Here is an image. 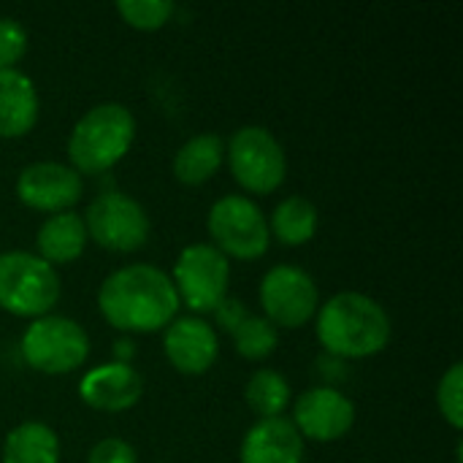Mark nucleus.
<instances>
[{
	"label": "nucleus",
	"instance_id": "obj_19",
	"mask_svg": "<svg viewBox=\"0 0 463 463\" xmlns=\"http://www.w3.org/2000/svg\"><path fill=\"white\" fill-rule=\"evenodd\" d=\"M3 463H60V439L46 423H22L3 442Z\"/></svg>",
	"mask_w": 463,
	"mask_h": 463
},
{
	"label": "nucleus",
	"instance_id": "obj_5",
	"mask_svg": "<svg viewBox=\"0 0 463 463\" xmlns=\"http://www.w3.org/2000/svg\"><path fill=\"white\" fill-rule=\"evenodd\" d=\"M228 165L233 179L255 195L274 193L288 174L282 144L260 125L239 128L228 141Z\"/></svg>",
	"mask_w": 463,
	"mask_h": 463
},
{
	"label": "nucleus",
	"instance_id": "obj_9",
	"mask_svg": "<svg viewBox=\"0 0 463 463\" xmlns=\"http://www.w3.org/2000/svg\"><path fill=\"white\" fill-rule=\"evenodd\" d=\"M81 220L87 239H95V244L111 252H136L149 239V217L144 206L125 193L98 195Z\"/></svg>",
	"mask_w": 463,
	"mask_h": 463
},
{
	"label": "nucleus",
	"instance_id": "obj_23",
	"mask_svg": "<svg viewBox=\"0 0 463 463\" xmlns=\"http://www.w3.org/2000/svg\"><path fill=\"white\" fill-rule=\"evenodd\" d=\"M117 11L136 30H160L174 14V3H168V0H122V3H117Z\"/></svg>",
	"mask_w": 463,
	"mask_h": 463
},
{
	"label": "nucleus",
	"instance_id": "obj_26",
	"mask_svg": "<svg viewBox=\"0 0 463 463\" xmlns=\"http://www.w3.org/2000/svg\"><path fill=\"white\" fill-rule=\"evenodd\" d=\"M87 463H138V456L125 439H103L90 450Z\"/></svg>",
	"mask_w": 463,
	"mask_h": 463
},
{
	"label": "nucleus",
	"instance_id": "obj_7",
	"mask_svg": "<svg viewBox=\"0 0 463 463\" xmlns=\"http://www.w3.org/2000/svg\"><path fill=\"white\" fill-rule=\"evenodd\" d=\"M209 233L225 258L258 260L269 250V220L244 195H225L209 212Z\"/></svg>",
	"mask_w": 463,
	"mask_h": 463
},
{
	"label": "nucleus",
	"instance_id": "obj_4",
	"mask_svg": "<svg viewBox=\"0 0 463 463\" xmlns=\"http://www.w3.org/2000/svg\"><path fill=\"white\" fill-rule=\"evenodd\" d=\"M60 298V277L43 258L11 250L0 252V307L16 317H46Z\"/></svg>",
	"mask_w": 463,
	"mask_h": 463
},
{
	"label": "nucleus",
	"instance_id": "obj_17",
	"mask_svg": "<svg viewBox=\"0 0 463 463\" xmlns=\"http://www.w3.org/2000/svg\"><path fill=\"white\" fill-rule=\"evenodd\" d=\"M38 258H43L49 266L54 263H73L81 258L87 247V228L84 220L73 212H60L43 220L35 236Z\"/></svg>",
	"mask_w": 463,
	"mask_h": 463
},
{
	"label": "nucleus",
	"instance_id": "obj_1",
	"mask_svg": "<svg viewBox=\"0 0 463 463\" xmlns=\"http://www.w3.org/2000/svg\"><path fill=\"white\" fill-rule=\"evenodd\" d=\"M179 304L171 277L146 263L111 271L98 293L100 315L125 334H155L168 328L176 320Z\"/></svg>",
	"mask_w": 463,
	"mask_h": 463
},
{
	"label": "nucleus",
	"instance_id": "obj_2",
	"mask_svg": "<svg viewBox=\"0 0 463 463\" xmlns=\"http://www.w3.org/2000/svg\"><path fill=\"white\" fill-rule=\"evenodd\" d=\"M317 339L336 358H369L388 347L391 317L364 293H336L317 312Z\"/></svg>",
	"mask_w": 463,
	"mask_h": 463
},
{
	"label": "nucleus",
	"instance_id": "obj_18",
	"mask_svg": "<svg viewBox=\"0 0 463 463\" xmlns=\"http://www.w3.org/2000/svg\"><path fill=\"white\" fill-rule=\"evenodd\" d=\"M222 160H225L222 138L214 133H201L179 146V152L174 157V176L182 184L195 187V184L209 182L220 171Z\"/></svg>",
	"mask_w": 463,
	"mask_h": 463
},
{
	"label": "nucleus",
	"instance_id": "obj_6",
	"mask_svg": "<svg viewBox=\"0 0 463 463\" xmlns=\"http://www.w3.org/2000/svg\"><path fill=\"white\" fill-rule=\"evenodd\" d=\"M22 355L41 374H68L87 361L90 339L76 320L46 315L33 320L24 331Z\"/></svg>",
	"mask_w": 463,
	"mask_h": 463
},
{
	"label": "nucleus",
	"instance_id": "obj_27",
	"mask_svg": "<svg viewBox=\"0 0 463 463\" xmlns=\"http://www.w3.org/2000/svg\"><path fill=\"white\" fill-rule=\"evenodd\" d=\"M214 315H217V320H220V326L225 328V331H231L247 312H244V307L239 304V301H233V298H225L217 309H214Z\"/></svg>",
	"mask_w": 463,
	"mask_h": 463
},
{
	"label": "nucleus",
	"instance_id": "obj_8",
	"mask_svg": "<svg viewBox=\"0 0 463 463\" xmlns=\"http://www.w3.org/2000/svg\"><path fill=\"white\" fill-rule=\"evenodd\" d=\"M228 258L212 244L184 247L171 277L179 301H184L193 312H214L228 296Z\"/></svg>",
	"mask_w": 463,
	"mask_h": 463
},
{
	"label": "nucleus",
	"instance_id": "obj_10",
	"mask_svg": "<svg viewBox=\"0 0 463 463\" xmlns=\"http://www.w3.org/2000/svg\"><path fill=\"white\" fill-rule=\"evenodd\" d=\"M317 285L298 266H274L260 282V307L277 328H301L317 315Z\"/></svg>",
	"mask_w": 463,
	"mask_h": 463
},
{
	"label": "nucleus",
	"instance_id": "obj_3",
	"mask_svg": "<svg viewBox=\"0 0 463 463\" xmlns=\"http://www.w3.org/2000/svg\"><path fill=\"white\" fill-rule=\"evenodd\" d=\"M136 117L122 103H100L90 109L68 138L71 168L81 174H103L114 168L133 146Z\"/></svg>",
	"mask_w": 463,
	"mask_h": 463
},
{
	"label": "nucleus",
	"instance_id": "obj_25",
	"mask_svg": "<svg viewBox=\"0 0 463 463\" xmlns=\"http://www.w3.org/2000/svg\"><path fill=\"white\" fill-rule=\"evenodd\" d=\"M27 52V33L16 19H0V71L14 68Z\"/></svg>",
	"mask_w": 463,
	"mask_h": 463
},
{
	"label": "nucleus",
	"instance_id": "obj_20",
	"mask_svg": "<svg viewBox=\"0 0 463 463\" xmlns=\"http://www.w3.org/2000/svg\"><path fill=\"white\" fill-rule=\"evenodd\" d=\"M317 220L320 217L312 201H307L304 195H290L274 209L269 231L285 247H301L317 233Z\"/></svg>",
	"mask_w": 463,
	"mask_h": 463
},
{
	"label": "nucleus",
	"instance_id": "obj_16",
	"mask_svg": "<svg viewBox=\"0 0 463 463\" xmlns=\"http://www.w3.org/2000/svg\"><path fill=\"white\" fill-rule=\"evenodd\" d=\"M38 119V92L30 76L16 68L0 71V138H19Z\"/></svg>",
	"mask_w": 463,
	"mask_h": 463
},
{
	"label": "nucleus",
	"instance_id": "obj_24",
	"mask_svg": "<svg viewBox=\"0 0 463 463\" xmlns=\"http://www.w3.org/2000/svg\"><path fill=\"white\" fill-rule=\"evenodd\" d=\"M437 404H439V412L442 418L456 429H463V366L461 364H453L445 377L439 380V388H437Z\"/></svg>",
	"mask_w": 463,
	"mask_h": 463
},
{
	"label": "nucleus",
	"instance_id": "obj_12",
	"mask_svg": "<svg viewBox=\"0 0 463 463\" xmlns=\"http://www.w3.org/2000/svg\"><path fill=\"white\" fill-rule=\"evenodd\" d=\"M84 193L81 176L62 163H33L16 179V195L35 212H68Z\"/></svg>",
	"mask_w": 463,
	"mask_h": 463
},
{
	"label": "nucleus",
	"instance_id": "obj_21",
	"mask_svg": "<svg viewBox=\"0 0 463 463\" xmlns=\"http://www.w3.org/2000/svg\"><path fill=\"white\" fill-rule=\"evenodd\" d=\"M244 399L250 404V410L266 420V418H282V412L290 404V385L288 380L274 372V369H260L247 380L244 388Z\"/></svg>",
	"mask_w": 463,
	"mask_h": 463
},
{
	"label": "nucleus",
	"instance_id": "obj_13",
	"mask_svg": "<svg viewBox=\"0 0 463 463\" xmlns=\"http://www.w3.org/2000/svg\"><path fill=\"white\" fill-rule=\"evenodd\" d=\"M163 350L168 364L182 374H206L217 355L220 342L209 323L198 317H176L163 334Z\"/></svg>",
	"mask_w": 463,
	"mask_h": 463
},
{
	"label": "nucleus",
	"instance_id": "obj_11",
	"mask_svg": "<svg viewBox=\"0 0 463 463\" xmlns=\"http://www.w3.org/2000/svg\"><path fill=\"white\" fill-rule=\"evenodd\" d=\"M296 431L312 442H336L355 423V404L334 388H312L293 404Z\"/></svg>",
	"mask_w": 463,
	"mask_h": 463
},
{
	"label": "nucleus",
	"instance_id": "obj_28",
	"mask_svg": "<svg viewBox=\"0 0 463 463\" xmlns=\"http://www.w3.org/2000/svg\"><path fill=\"white\" fill-rule=\"evenodd\" d=\"M130 347H133L130 342H117V345H114V358H117V364H128V361H130V355H133Z\"/></svg>",
	"mask_w": 463,
	"mask_h": 463
},
{
	"label": "nucleus",
	"instance_id": "obj_22",
	"mask_svg": "<svg viewBox=\"0 0 463 463\" xmlns=\"http://www.w3.org/2000/svg\"><path fill=\"white\" fill-rule=\"evenodd\" d=\"M231 336H233L236 353L247 361H263L279 345L277 328L266 317H255L250 312L231 328Z\"/></svg>",
	"mask_w": 463,
	"mask_h": 463
},
{
	"label": "nucleus",
	"instance_id": "obj_15",
	"mask_svg": "<svg viewBox=\"0 0 463 463\" xmlns=\"http://www.w3.org/2000/svg\"><path fill=\"white\" fill-rule=\"evenodd\" d=\"M241 463H301L304 437L288 418L258 420L241 442Z\"/></svg>",
	"mask_w": 463,
	"mask_h": 463
},
{
	"label": "nucleus",
	"instance_id": "obj_14",
	"mask_svg": "<svg viewBox=\"0 0 463 463\" xmlns=\"http://www.w3.org/2000/svg\"><path fill=\"white\" fill-rule=\"evenodd\" d=\"M144 380L130 364H103L87 372L79 383V396L98 412H125L138 404Z\"/></svg>",
	"mask_w": 463,
	"mask_h": 463
}]
</instances>
